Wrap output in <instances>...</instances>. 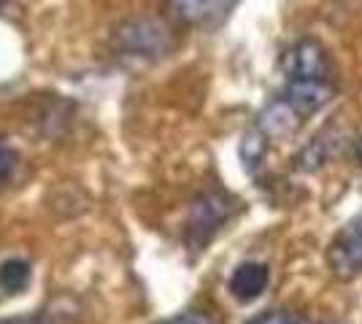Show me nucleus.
Listing matches in <instances>:
<instances>
[{"mask_svg":"<svg viewBox=\"0 0 362 324\" xmlns=\"http://www.w3.org/2000/svg\"><path fill=\"white\" fill-rule=\"evenodd\" d=\"M265 143H268V138H265L257 127L252 130V133H246V136H243V146H241L243 165L255 168L257 162H259V157H262V152H265Z\"/></svg>","mask_w":362,"mask_h":324,"instance_id":"9","label":"nucleus"},{"mask_svg":"<svg viewBox=\"0 0 362 324\" xmlns=\"http://www.w3.org/2000/svg\"><path fill=\"white\" fill-rule=\"evenodd\" d=\"M235 211H238L235 198L222 192V189H203V192H197L195 200L189 203L187 222H184V244L192 251L206 248L211 244L214 235L235 216Z\"/></svg>","mask_w":362,"mask_h":324,"instance_id":"2","label":"nucleus"},{"mask_svg":"<svg viewBox=\"0 0 362 324\" xmlns=\"http://www.w3.org/2000/svg\"><path fill=\"white\" fill-rule=\"evenodd\" d=\"M284 81H332V65L319 41L303 38L281 57Z\"/></svg>","mask_w":362,"mask_h":324,"instance_id":"3","label":"nucleus"},{"mask_svg":"<svg viewBox=\"0 0 362 324\" xmlns=\"http://www.w3.org/2000/svg\"><path fill=\"white\" fill-rule=\"evenodd\" d=\"M271 268L265 263H241L230 276V294L241 303H252L268 289Z\"/></svg>","mask_w":362,"mask_h":324,"instance_id":"6","label":"nucleus"},{"mask_svg":"<svg viewBox=\"0 0 362 324\" xmlns=\"http://www.w3.org/2000/svg\"><path fill=\"white\" fill-rule=\"evenodd\" d=\"M111 49L119 60L157 62L176 49V32L163 16L138 14L117 25L111 35Z\"/></svg>","mask_w":362,"mask_h":324,"instance_id":"1","label":"nucleus"},{"mask_svg":"<svg viewBox=\"0 0 362 324\" xmlns=\"http://www.w3.org/2000/svg\"><path fill=\"white\" fill-rule=\"evenodd\" d=\"M33 268L22 257H8L6 263H0V289L6 294H19L30 287Z\"/></svg>","mask_w":362,"mask_h":324,"instance_id":"7","label":"nucleus"},{"mask_svg":"<svg viewBox=\"0 0 362 324\" xmlns=\"http://www.w3.org/2000/svg\"><path fill=\"white\" fill-rule=\"evenodd\" d=\"M233 3L235 0H165V11L173 22H179L184 28H197L227 14Z\"/></svg>","mask_w":362,"mask_h":324,"instance_id":"5","label":"nucleus"},{"mask_svg":"<svg viewBox=\"0 0 362 324\" xmlns=\"http://www.w3.org/2000/svg\"><path fill=\"white\" fill-rule=\"evenodd\" d=\"M160 324H214L206 313H197V311H189V313H179V316H173V319H165V322Z\"/></svg>","mask_w":362,"mask_h":324,"instance_id":"12","label":"nucleus"},{"mask_svg":"<svg viewBox=\"0 0 362 324\" xmlns=\"http://www.w3.org/2000/svg\"><path fill=\"white\" fill-rule=\"evenodd\" d=\"M327 265H330L332 276L344 278V281L362 273V214L332 238L327 248Z\"/></svg>","mask_w":362,"mask_h":324,"instance_id":"4","label":"nucleus"},{"mask_svg":"<svg viewBox=\"0 0 362 324\" xmlns=\"http://www.w3.org/2000/svg\"><path fill=\"white\" fill-rule=\"evenodd\" d=\"M76 313H78L76 306L57 300V303H52V308L41 311V313L19 316V319H0V324H76Z\"/></svg>","mask_w":362,"mask_h":324,"instance_id":"8","label":"nucleus"},{"mask_svg":"<svg viewBox=\"0 0 362 324\" xmlns=\"http://www.w3.org/2000/svg\"><path fill=\"white\" fill-rule=\"evenodd\" d=\"M246 324H311L300 313H292V311H265L255 319H249Z\"/></svg>","mask_w":362,"mask_h":324,"instance_id":"10","label":"nucleus"},{"mask_svg":"<svg viewBox=\"0 0 362 324\" xmlns=\"http://www.w3.org/2000/svg\"><path fill=\"white\" fill-rule=\"evenodd\" d=\"M354 155H357V162H360V168H362V136L357 138V143H354Z\"/></svg>","mask_w":362,"mask_h":324,"instance_id":"13","label":"nucleus"},{"mask_svg":"<svg viewBox=\"0 0 362 324\" xmlns=\"http://www.w3.org/2000/svg\"><path fill=\"white\" fill-rule=\"evenodd\" d=\"M6 3H8V0H0V11H3V8H6Z\"/></svg>","mask_w":362,"mask_h":324,"instance_id":"14","label":"nucleus"},{"mask_svg":"<svg viewBox=\"0 0 362 324\" xmlns=\"http://www.w3.org/2000/svg\"><path fill=\"white\" fill-rule=\"evenodd\" d=\"M14 170H16V152L8 143L0 140V186L14 176Z\"/></svg>","mask_w":362,"mask_h":324,"instance_id":"11","label":"nucleus"}]
</instances>
